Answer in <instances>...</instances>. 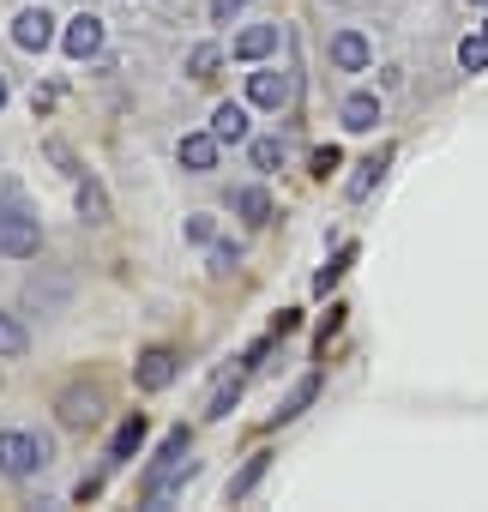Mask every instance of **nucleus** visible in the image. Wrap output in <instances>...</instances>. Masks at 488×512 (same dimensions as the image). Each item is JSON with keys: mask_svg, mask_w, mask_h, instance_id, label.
<instances>
[{"mask_svg": "<svg viewBox=\"0 0 488 512\" xmlns=\"http://www.w3.org/2000/svg\"><path fill=\"white\" fill-rule=\"evenodd\" d=\"M37 247H43L37 217H25V211H0V260H37Z\"/></svg>", "mask_w": 488, "mask_h": 512, "instance_id": "nucleus-2", "label": "nucleus"}, {"mask_svg": "<svg viewBox=\"0 0 488 512\" xmlns=\"http://www.w3.org/2000/svg\"><path fill=\"white\" fill-rule=\"evenodd\" d=\"M217 133H187L181 145H175V157H181V169H193V175H205V169H217Z\"/></svg>", "mask_w": 488, "mask_h": 512, "instance_id": "nucleus-8", "label": "nucleus"}, {"mask_svg": "<svg viewBox=\"0 0 488 512\" xmlns=\"http://www.w3.org/2000/svg\"><path fill=\"white\" fill-rule=\"evenodd\" d=\"M49 440L43 434H25V428H7L0 434V476H31V470H43L49 464Z\"/></svg>", "mask_w": 488, "mask_h": 512, "instance_id": "nucleus-1", "label": "nucleus"}, {"mask_svg": "<svg viewBox=\"0 0 488 512\" xmlns=\"http://www.w3.org/2000/svg\"><path fill=\"white\" fill-rule=\"evenodd\" d=\"M139 440H145V416H127L121 428H115V440H109V458L121 464V458H133L139 452Z\"/></svg>", "mask_w": 488, "mask_h": 512, "instance_id": "nucleus-14", "label": "nucleus"}, {"mask_svg": "<svg viewBox=\"0 0 488 512\" xmlns=\"http://www.w3.org/2000/svg\"><path fill=\"white\" fill-rule=\"evenodd\" d=\"M241 7H248V0H211V19H217V25H229Z\"/></svg>", "mask_w": 488, "mask_h": 512, "instance_id": "nucleus-26", "label": "nucleus"}, {"mask_svg": "<svg viewBox=\"0 0 488 512\" xmlns=\"http://www.w3.org/2000/svg\"><path fill=\"white\" fill-rule=\"evenodd\" d=\"M248 103H254V109H284V103H290V79H284L278 67L248 73Z\"/></svg>", "mask_w": 488, "mask_h": 512, "instance_id": "nucleus-6", "label": "nucleus"}, {"mask_svg": "<svg viewBox=\"0 0 488 512\" xmlns=\"http://www.w3.org/2000/svg\"><path fill=\"white\" fill-rule=\"evenodd\" d=\"M476 7H488V0H476Z\"/></svg>", "mask_w": 488, "mask_h": 512, "instance_id": "nucleus-28", "label": "nucleus"}, {"mask_svg": "<svg viewBox=\"0 0 488 512\" xmlns=\"http://www.w3.org/2000/svg\"><path fill=\"white\" fill-rule=\"evenodd\" d=\"M248 157H254V169H278V163H284V145H278V139H254Z\"/></svg>", "mask_w": 488, "mask_h": 512, "instance_id": "nucleus-22", "label": "nucleus"}, {"mask_svg": "<svg viewBox=\"0 0 488 512\" xmlns=\"http://www.w3.org/2000/svg\"><path fill=\"white\" fill-rule=\"evenodd\" d=\"M266 464H272V458H266V452H254V458H248V464H241V476H235V482H229V500H248V494H254V482H260V476H266Z\"/></svg>", "mask_w": 488, "mask_h": 512, "instance_id": "nucleus-17", "label": "nucleus"}, {"mask_svg": "<svg viewBox=\"0 0 488 512\" xmlns=\"http://www.w3.org/2000/svg\"><path fill=\"white\" fill-rule=\"evenodd\" d=\"M338 115H344L350 133H374V121H380V97H374V91H350Z\"/></svg>", "mask_w": 488, "mask_h": 512, "instance_id": "nucleus-10", "label": "nucleus"}, {"mask_svg": "<svg viewBox=\"0 0 488 512\" xmlns=\"http://www.w3.org/2000/svg\"><path fill=\"white\" fill-rule=\"evenodd\" d=\"M350 260H356V247H338V253H332V260H326V266H320V272H314V290H320V296H326V290H332V284H338V278H344V266H350Z\"/></svg>", "mask_w": 488, "mask_h": 512, "instance_id": "nucleus-19", "label": "nucleus"}, {"mask_svg": "<svg viewBox=\"0 0 488 512\" xmlns=\"http://www.w3.org/2000/svg\"><path fill=\"white\" fill-rule=\"evenodd\" d=\"M272 49H278V25H254L235 37V61H266Z\"/></svg>", "mask_w": 488, "mask_h": 512, "instance_id": "nucleus-12", "label": "nucleus"}, {"mask_svg": "<svg viewBox=\"0 0 488 512\" xmlns=\"http://www.w3.org/2000/svg\"><path fill=\"white\" fill-rule=\"evenodd\" d=\"M211 133L223 145H241V139H248V109H241V103H217L211 109Z\"/></svg>", "mask_w": 488, "mask_h": 512, "instance_id": "nucleus-11", "label": "nucleus"}, {"mask_svg": "<svg viewBox=\"0 0 488 512\" xmlns=\"http://www.w3.org/2000/svg\"><path fill=\"white\" fill-rule=\"evenodd\" d=\"M61 49H67L73 61H97V55H103V19H91V13H79V19L67 25V37H61Z\"/></svg>", "mask_w": 488, "mask_h": 512, "instance_id": "nucleus-4", "label": "nucleus"}, {"mask_svg": "<svg viewBox=\"0 0 488 512\" xmlns=\"http://www.w3.org/2000/svg\"><path fill=\"white\" fill-rule=\"evenodd\" d=\"M380 169H386V157H368V163H362V175L350 181V199H368V187L380 181Z\"/></svg>", "mask_w": 488, "mask_h": 512, "instance_id": "nucleus-23", "label": "nucleus"}, {"mask_svg": "<svg viewBox=\"0 0 488 512\" xmlns=\"http://www.w3.org/2000/svg\"><path fill=\"white\" fill-rule=\"evenodd\" d=\"M368 61H374V49H368L362 31H338V37H332V67H338V73H362Z\"/></svg>", "mask_w": 488, "mask_h": 512, "instance_id": "nucleus-7", "label": "nucleus"}, {"mask_svg": "<svg viewBox=\"0 0 488 512\" xmlns=\"http://www.w3.org/2000/svg\"><path fill=\"white\" fill-rule=\"evenodd\" d=\"M97 416H103V392H91V386L61 392V422L67 428H97Z\"/></svg>", "mask_w": 488, "mask_h": 512, "instance_id": "nucleus-5", "label": "nucleus"}, {"mask_svg": "<svg viewBox=\"0 0 488 512\" xmlns=\"http://www.w3.org/2000/svg\"><path fill=\"white\" fill-rule=\"evenodd\" d=\"M13 43H19L25 55H43V49L55 43V19H49L43 7H25V13L13 19Z\"/></svg>", "mask_w": 488, "mask_h": 512, "instance_id": "nucleus-3", "label": "nucleus"}, {"mask_svg": "<svg viewBox=\"0 0 488 512\" xmlns=\"http://www.w3.org/2000/svg\"><path fill=\"white\" fill-rule=\"evenodd\" d=\"M458 67H464V73H482V67H488V31L458 43Z\"/></svg>", "mask_w": 488, "mask_h": 512, "instance_id": "nucleus-20", "label": "nucleus"}, {"mask_svg": "<svg viewBox=\"0 0 488 512\" xmlns=\"http://www.w3.org/2000/svg\"><path fill=\"white\" fill-rule=\"evenodd\" d=\"M235 266H241V247H229V241H223V247L211 253V272H235Z\"/></svg>", "mask_w": 488, "mask_h": 512, "instance_id": "nucleus-25", "label": "nucleus"}, {"mask_svg": "<svg viewBox=\"0 0 488 512\" xmlns=\"http://www.w3.org/2000/svg\"><path fill=\"white\" fill-rule=\"evenodd\" d=\"M217 61H223V55H217L211 43H199V49L187 55V79H217Z\"/></svg>", "mask_w": 488, "mask_h": 512, "instance_id": "nucleus-21", "label": "nucleus"}, {"mask_svg": "<svg viewBox=\"0 0 488 512\" xmlns=\"http://www.w3.org/2000/svg\"><path fill=\"white\" fill-rule=\"evenodd\" d=\"M79 217L85 223H109V193H103V181H79Z\"/></svg>", "mask_w": 488, "mask_h": 512, "instance_id": "nucleus-13", "label": "nucleus"}, {"mask_svg": "<svg viewBox=\"0 0 488 512\" xmlns=\"http://www.w3.org/2000/svg\"><path fill=\"white\" fill-rule=\"evenodd\" d=\"M25 350H31V332L13 314H0V356H25Z\"/></svg>", "mask_w": 488, "mask_h": 512, "instance_id": "nucleus-18", "label": "nucleus"}, {"mask_svg": "<svg viewBox=\"0 0 488 512\" xmlns=\"http://www.w3.org/2000/svg\"><path fill=\"white\" fill-rule=\"evenodd\" d=\"M133 380H139L145 392H163V386L175 380V350H163V344H157V350H145V356H139V368H133Z\"/></svg>", "mask_w": 488, "mask_h": 512, "instance_id": "nucleus-9", "label": "nucleus"}, {"mask_svg": "<svg viewBox=\"0 0 488 512\" xmlns=\"http://www.w3.org/2000/svg\"><path fill=\"white\" fill-rule=\"evenodd\" d=\"M338 163H344V157H338V145H320V151H314V175H320V181H326Z\"/></svg>", "mask_w": 488, "mask_h": 512, "instance_id": "nucleus-24", "label": "nucleus"}, {"mask_svg": "<svg viewBox=\"0 0 488 512\" xmlns=\"http://www.w3.org/2000/svg\"><path fill=\"white\" fill-rule=\"evenodd\" d=\"M314 392H320V374H308V380H296V386H290V398L278 404V422H290V416H302V410L314 404Z\"/></svg>", "mask_w": 488, "mask_h": 512, "instance_id": "nucleus-16", "label": "nucleus"}, {"mask_svg": "<svg viewBox=\"0 0 488 512\" xmlns=\"http://www.w3.org/2000/svg\"><path fill=\"white\" fill-rule=\"evenodd\" d=\"M0 109H7V79H0Z\"/></svg>", "mask_w": 488, "mask_h": 512, "instance_id": "nucleus-27", "label": "nucleus"}, {"mask_svg": "<svg viewBox=\"0 0 488 512\" xmlns=\"http://www.w3.org/2000/svg\"><path fill=\"white\" fill-rule=\"evenodd\" d=\"M235 211L248 217V223H272V193L266 187H241L235 193Z\"/></svg>", "mask_w": 488, "mask_h": 512, "instance_id": "nucleus-15", "label": "nucleus"}]
</instances>
